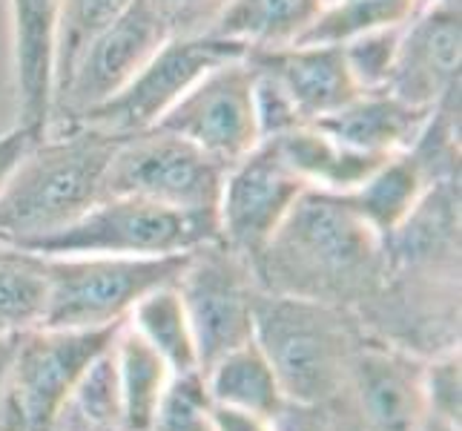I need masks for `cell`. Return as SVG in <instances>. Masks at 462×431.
<instances>
[{
	"instance_id": "cell-29",
	"label": "cell",
	"mask_w": 462,
	"mask_h": 431,
	"mask_svg": "<svg viewBox=\"0 0 462 431\" xmlns=\"http://www.w3.org/2000/svg\"><path fill=\"white\" fill-rule=\"evenodd\" d=\"M422 411L462 426V360L459 348L434 354L422 365Z\"/></svg>"
},
{
	"instance_id": "cell-33",
	"label": "cell",
	"mask_w": 462,
	"mask_h": 431,
	"mask_svg": "<svg viewBox=\"0 0 462 431\" xmlns=\"http://www.w3.org/2000/svg\"><path fill=\"white\" fill-rule=\"evenodd\" d=\"M35 138H41V136L32 133L29 126H21V124H14L9 133L0 136V190H4L14 164L21 162L23 153L32 147V141H35Z\"/></svg>"
},
{
	"instance_id": "cell-21",
	"label": "cell",
	"mask_w": 462,
	"mask_h": 431,
	"mask_svg": "<svg viewBox=\"0 0 462 431\" xmlns=\"http://www.w3.org/2000/svg\"><path fill=\"white\" fill-rule=\"evenodd\" d=\"M204 386L216 406L242 408L273 420L284 408V394L276 379L273 365L267 362L256 340L230 351L204 371Z\"/></svg>"
},
{
	"instance_id": "cell-22",
	"label": "cell",
	"mask_w": 462,
	"mask_h": 431,
	"mask_svg": "<svg viewBox=\"0 0 462 431\" xmlns=\"http://www.w3.org/2000/svg\"><path fill=\"white\" fill-rule=\"evenodd\" d=\"M113 357L118 371L121 394V423L130 431H150L158 400L170 382L167 362L158 351L130 325V319L118 328L113 340Z\"/></svg>"
},
{
	"instance_id": "cell-35",
	"label": "cell",
	"mask_w": 462,
	"mask_h": 431,
	"mask_svg": "<svg viewBox=\"0 0 462 431\" xmlns=\"http://www.w3.org/2000/svg\"><path fill=\"white\" fill-rule=\"evenodd\" d=\"M46 431H130V428H124L118 423H98V420H92V417H87L84 411H78L67 400V403H63V408L55 414L52 426L46 428Z\"/></svg>"
},
{
	"instance_id": "cell-30",
	"label": "cell",
	"mask_w": 462,
	"mask_h": 431,
	"mask_svg": "<svg viewBox=\"0 0 462 431\" xmlns=\"http://www.w3.org/2000/svg\"><path fill=\"white\" fill-rule=\"evenodd\" d=\"M152 12L164 21L170 38L210 35L230 0H147Z\"/></svg>"
},
{
	"instance_id": "cell-17",
	"label": "cell",
	"mask_w": 462,
	"mask_h": 431,
	"mask_svg": "<svg viewBox=\"0 0 462 431\" xmlns=\"http://www.w3.org/2000/svg\"><path fill=\"white\" fill-rule=\"evenodd\" d=\"M428 116H431V109L413 107L396 98L393 92L379 89L359 92L350 104L313 124H319L337 141L347 144L350 150L388 158L396 153H405L417 144L420 133L428 124Z\"/></svg>"
},
{
	"instance_id": "cell-19",
	"label": "cell",
	"mask_w": 462,
	"mask_h": 431,
	"mask_svg": "<svg viewBox=\"0 0 462 431\" xmlns=\"http://www.w3.org/2000/svg\"><path fill=\"white\" fill-rule=\"evenodd\" d=\"M267 141L279 150L301 184L308 190H322V193H350L382 162L376 155L350 150L319 124H301Z\"/></svg>"
},
{
	"instance_id": "cell-32",
	"label": "cell",
	"mask_w": 462,
	"mask_h": 431,
	"mask_svg": "<svg viewBox=\"0 0 462 431\" xmlns=\"http://www.w3.org/2000/svg\"><path fill=\"white\" fill-rule=\"evenodd\" d=\"M273 431H342V423L330 414V406H293L273 417Z\"/></svg>"
},
{
	"instance_id": "cell-9",
	"label": "cell",
	"mask_w": 462,
	"mask_h": 431,
	"mask_svg": "<svg viewBox=\"0 0 462 431\" xmlns=\"http://www.w3.org/2000/svg\"><path fill=\"white\" fill-rule=\"evenodd\" d=\"M167 41L170 32L152 6L147 0H133L130 9L87 46L69 75L55 87L50 130L81 124L116 98Z\"/></svg>"
},
{
	"instance_id": "cell-5",
	"label": "cell",
	"mask_w": 462,
	"mask_h": 431,
	"mask_svg": "<svg viewBox=\"0 0 462 431\" xmlns=\"http://www.w3.org/2000/svg\"><path fill=\"white\" fill-rule=\"evenodd\" d=\"M218 239L216 213H184L133 196H104L89 213L46 239L41 257H184Z\"/></svg>"
},
{
	"instance_id": "cell-8",
	"label": "cell",
	"mask_w": 462,
	"mask_h": 431,
	"mask_svg": "<svg viewBox=\"0 0 462 431\" xmlns=\"http://www.w3.org/2000/svg\"><path fill=\"white\" fill-rule=\"evenodd\" d=\"M175 287L193 331L201 374L225 354L253 340L259 282L253 276L250 262L221 239L189 250Z\"/></svg>"
},
{
	"instance_id": "cell-16",
	"label": "cell",
	"mask_w": 462,
	"mask_h": 431,
	"mask_svg": "<svg viewBox=\"0 0 462 431\" xmlns=\"http://www.w3.org/2000/svg\"><path fill=\"white\" fill-rule=\"evenodd\" d=\"M14 43L18 124L43 136L52 121L55 41L60 0H9Z\"/></svg>"
},
{
	"instance_id": "cell-25",
	"label": "cell",
	"mask_w": 462,
	"mask_h": 431,
	"mask_svg": "<svg viewBox=\"0 0 462 431\" xmlns=\"http://www.w3.org/2000/svg\"><path fill=\"white\" fill-rule=\"evenodd\" d=\"M417 6L420 0H328L296 43L345 46L371 32L408 23Z\"/></svg>"
},
{
	"instance_id": "cell-37",
	"label": "cell",
	"mask_w": 462,
	"mask_h": 431,
	"mask_svg": "<svg viewBox=\"0 0 462 431\" xmlns=\"http://www.w3.org/2000/svg\"><path fill=\"white\" fill-rule=\"evenodd\" d=\"M420 431H462V426H454L448 420H439V417H431V414L422 411L420 417Z\"/></svg>"
},
{
	"instance_id": "cell-36",
	"label": "cell",
	"mask_w": 462,
	"mask_h": 431,
	"mask_svg": "<svg viewBox=\"0 0 462 431\" xmlns=\"http://www.w3.org/2000/svg\"><path fill=\"white\" fill-rule=\"evenodd\" d=\"M21 333H4L0 331V414H4V397H6V382H9V369L14 360V348H18Z\"/></svg>"
},
{
	"instance_id": "cell-28",
	"label": "cell",
	"mask_w": 462,
	"mask_h": 431,
	"mask_svg": "<svg viewBox=\"0 0 462 431\" xmlns=\"http://www.w3.org/2000/svg\"><path fill=\"white\" fill-rule=\"evenodd\" d=\"M402 26L379 29V32H371V35H362V38L342 46L347 70H350V75H354L359 92L388 89L391 72H393V61H396V50H400Z\"/></svg>"
},
{
	"instance_id": "cell-6",
	"label": "cell",
	"mask_w": 462,
	"mask_h": 431,
	"mask_svg": "<svg viewBox=\"0 0 462 431\" xmlns=\"http://www.w3.org/2000/svg\"><path fill=\"white\" fill-rule=\"evenodd\" d=\"M124 325V323H121ZM121 325L72 331L32 328L18 337L0 431H46L69 400L89 362L113 345Z\"/></svg>"
},
{
	"instance_id": "cell-14",
	"label": "cell",
	"mask_w": 462,
	"mask_h": 431,
	"mask_svg": "<svg viewBox=\"0 0 462 431\" xmlns=\"http://www.w3.org/2000/svg\"><path fill=\"white\" fill-rule=\"evenodd\" d=\"M245 58L253 70L270 75L284 89L305 124L322 121L359 95L342 46L291 43L273 50H247Z\"/></svg>"
},
{
	"instance_id": "cell-23",
	"label": "cell",
	"mask_w": 462,
	"mask_h": 431,
	"mask_svg": "<svg viewBox=\"0 0 462 431\" xmlns=\"http://www.w3.org/2000/svg\"><path fill=\"white\" fill-rule=\"evenodd\" d=\"M130 325L158 351V357L167 362L170 374L199 371L196 340L175 285L155 287L152 294L141 299L130 314Z\"/></svg>"
},
{
	"instance_id": "cell-4",
	"label": "cell",
	"mask_w": 462,
	"mask_h": 431,
	"mask_svg": "<svg viewBox=\"0 0 462 431\" xmlns=\"http://www.w3.org/2000/svg\"><path fill=\"white\" fill-rule=\"evenodd\" d=\"M184 257H43V328L92 331L121 325L155 287L175 285Z\"/></svg>"
},
{
	"instance_id": "cell-24",
	"label": "cell",
	"mask_w": 462,
	"mask_h": 431,
	"mask_svg": "<svg viewBox=\"0 0 462 431\" xmlns=\"http://www.w3.org/2000/svg\"><path fill=\"white\" fill-rule=\"evenodd\" d=\"M46 262L41 253L0 242V331L41 328L46 314Z\"/></svg>"
},
{
	"instance_id": "cell-2",
	"label": "cell",
	"mask_w": 462,
	"mask_h": 431,
	"mask_svg": "<svg viewBox=\"0 0 462 431\" xmlns=\"http://www.w3.org/2000/svg\"><path fill=\"white\" fill-rule=\"evenodd\" d=\"M121 136L92 124L46 130L0 190V242L35 250L104 199Z\"/></svg>"
},
{
	"instance_id": "cell-12",
	"label": "cell",
	"mask_w": 462,
	"mask_h": 431,
	"mask_svg": "<svg viewBox=\"0 0 462 431\" xmlns=\"http://www.w3.org/2000/svg\"><path fill=\"white\" fill-rule=\"evenodd\" d=\"M305 190L273 144L262 141L225 173L218 196V239L253 267Z\"/></svg>"
},
{
	"instance_id": "cell-27",
	"label": "cell",
	"mask_w": 462,
	"mask_h": 431,
	"mask_svg": "<svg viewBox=\"0 0 462 431\" xmlns=\"http://www.w3.org/2000/svg\"><path fill=\"white\" fill-rule=\"evenodd\" d=\"M210 394L201 371L172 374L158 400L150 431H213Z\"/></svg>"
},
{
	"instance_id": "cell-38",
	"label": "cell",
	"mask_w": 462,
	"mask_h": 431,
	"mask_svg": "<svg viewBox=\"0 0 462 431\" xmlns=\"http://www.w3.org/2000/svg\"><path fill=\"white\" fill-rule=\"evenodd\" d=\"M325 4H328V0H325Z\"/></svg>"
},
{
	"instance_id": "cell-7",
	"label": "cell",
	"mask_w": 462,
	"mask_h": 431,
	"mask_svg": "<svg viewBox=\"0 0 462 431\" xmlns=\"http://www.w3.org/2000/svg\"><path fill=\"white\" fill-rule=\"evenodd\" d=\"M227 167L162 126L121 136L104 196H133L184 213H216Z\"/></svg>"
},
{
	"instance_id": "cell-18",
	"label": "cell",
	"mask_w": 462,
	"mask_h": 431,
	"mask_svg": "<svg viewBox=\"0 0 462 431\" xmlns=\"http://www.w3.org/2000/svg\"><path fill=\"white\" fill-rule=\"evenodd\" d=\"M437 182L422 158L405 150L382 158V162L365 175V182L356 184L350 193H345L347 204L359 213V219L368 225L382 242L402 225V221L417 211V204Z\"/></svg>"
},
{
	"instance_id": "cell-1",
	"label": "cell",
	"mask_w": 462,
	"mask_h": 431,
	"mask_svg": "<svg viewBox=\"0 0 462 431\" xmlns=\"http://www.w3.org/2000/svg\"><path fill=\"white\" fill-rule=\"evenodd\" d=\"M259 291L359 314L385 279V242L339 193L305 190L253 262Z\"/></svg>"
},
{
	"instance_id": "cell-26",
	"label": "cell",
	"mask_w": 462,
	"mask_h": 431,
	"mask_svg": "<svg viewBox=\"0 0 462 431\" xmlns=\"http://www.w3.org/2000/svg\"><path fill=\"white\" fill-rule=\"evenodd\" d=\"M133 0H60L55 41V87L69 75L87 46L130 9ZM55 95V92H52Z\"/></svg>"
},
{
	"instance_id": "cell-13",
	"label": "cell",
	"mask_w": 462,
	"mask_h": 431,
	"mask_svg": "<svg viewBox=\"0 0 462 431\" xmlns=\"http://www.w3.org/2000/svg\"><path fill=\"white\" fill-rule=\"evenodd\" d=\"M462 23L459 4L420 0L402 26L388 92L413 107L434 109L445 95L459 89Z\"/></svg>"
},
{
	"instance_id": "cell-10",
	"label": "cell",
	"mask_w": 462,
	"mask_h": 431,
	"mask_svg": "<svg viewBox=\"0 0 462 431\" xmlns=\"http://www.w3.org/2000/svg\"><path fill=\"white\" fill-rule=\"evenodd\" d=\"M253 84L256 72L245 55L218 63L155 126L196 144L201 153L230 167L262 144Z\"/></svg>"
},
{
	"instance_id": "cell-15",
	"label": "cell",
	"mask_w": 462,
	"mask_h": 431,
	"mask_svg": "<svg viewBox=\"0 0 462 431\" xmlns=\"http://www.w3.org/2000/svg\"><path fill=\"white\" fill-rule=\"evenodd\" d=\"M347 394H354L362 428L420 431L422 365L393 345L365 342L354 360Z\"/></svg>"
},
{
	"instance_id": "cell-31",
	"label": "cell",
	"mask_w": 462,
	"mask_h": 431,
	"mask_svg": "<svg viewBox=\"0 0 462 431\" xmlns=\"http://www.w3.org/2000/svg\"><path fill=\"white\" fill-rule=\"evenodd\" d=\"M256 72V84H253V101H256V121H259V136L262 141L276 138L282 133L293 130V126H301L305 121L299 118L296 107L291 104V98L284 95V89L273 81L270 75Z\"/></svg>"
},
{
	"instance_id": "cell-34",
	"label": "cell",
	"mask_w": 462,
	"mask_h": 431,
	"mask_svg": "<svg viewBox=\"0 0 462 431\" xmlns=\"http://www.w3.org/2000/svg\"><path fill=\"white\" fill-rule=\"evenodd\" d=\"M213 431H273V420H264L259 414H250L230 406H210Z\"/></svg>"
},
{
	"instance_id": "cell-11",
	"label": "cell",
	"mask_w": 462,
	"mask_h": 431,
	"mask_svg": "<svg viewBox=\"0 0 462 431\" xmlns=\"http://www.w3.org/2000/svg\"><path fill=\"white\" fill-rule=\"evenodd\" d=\"M245 52V46L216 35L170 38L116 98H109L104 107L89 113L81 124L101 126V130L116 136L150 130L179 104L181 95L204 72H210L225 61L242 58Z\"/></svg>"
},
{
	"instance_id": "cell-3",
	"label": "cell",
	"mask_w": 462,
	"mask_h": 431,
	"mask_svg": "<svg viewBox=\"0 0 462 431\" xmlns=\"http://www.w3.org/2000/svg\"><path fill=\"white\" fill-rule=\"evenodd\" d=\"M253 340L273 365L284 400L293 406L339 403L365 345L354 311L264 291L253 311Z\"/></svg>"
},
{
	"instance_id": "cell-20",
	"label": "cell",
	"mask_w": 462,
	"mask_h": 431,
	"mask_svg": "<svg viewBox=\"0 0 462 431\" xmlns=\"http://www.w3.org/2000/svg\"><path fill=\"white\" fill-rule=\"evenodd\" d=\"M325 0H230L210 35L245 50H273L296 43Z\"/></svg>"
}]
</instances>
